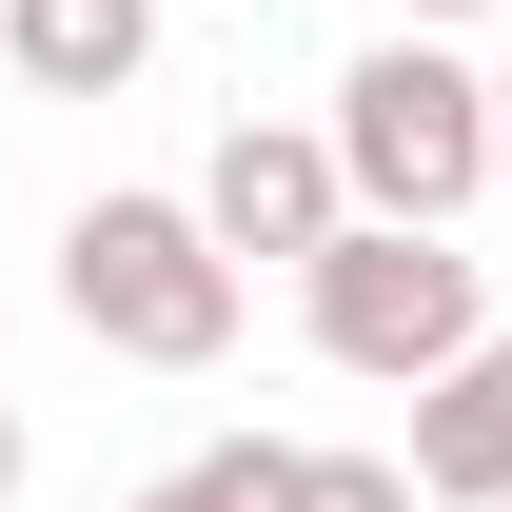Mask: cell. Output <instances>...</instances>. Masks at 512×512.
Here are the masks:
<instances>
[{
  "instance_id": "1",
  "label": "cell",
  "mask_w": 512,
  "mask_h": 512,
  "mask_svg": "<svg viewBox=\"0 0 512 512\" xmlns=\"http://www.w3.org/2000/svg\"><path fill=\"white\" fill-rule=\"evenodd\" d=\"M237 296L256 256L197 217V197H79L60 217V316L119 355V375H217L237 355Z\"/></svg>"
},
{
  "instance_id": "2",
  "label": "cell",
  "mask_w": 512,
  "mask_h": 512,
  "mask_svg": "<svg viewBox=\"0 0 512 512\" xmlns=\"http://www.w3.org/2000/svg\"><path fill=\"white\" fill-rule=\"evenodd\" d=\"M296 316H316L335 375L434 394L473 335H493V276L453 256V217H335V256H296Z\"/></svg>"
},
{
  "instance_id": "3",
  "label": "cell",
  "mask_w": 512,
  "mask_h": 512,
  "mask_svg": "<svg viewBox=\"0 0 512 512\" xmlns=\"http://www.w3.org/2000/svg\"><path fill=\"white\" fill-rule=\"evenodd\" d=\"M335 158H355V217H473L493 197V60H453L434 20H394L335 79Z\"/></svg>"
},
{
  "instance_id": "4",
  "label": "cell",
  "mask_w": 512,
  "mask_h": 512,
  "mask_svg": "<svg viewBox=\"0 0 512 512\" xmlns=\"http://www.w3.org/2000/svg\"><path fill=\"white\" fill-rule=\"evenodd\" d=\"M197 217H217L237 256H335V217H355L335 119H237L217 158H197Z\"/></svg>"
},
{
  "instance_id": "5",
  "label": "cell",
  "mask_w": 512,
  "mask_h": 512,
  "mask_svg": "<svg viewBox=\"0 0 512 512\" xmlns=\"http://www.w3.org/2000/svg\"><path fill=\"white\" fill-rule=\"evenodd\" d=\"M0 79L20 99H138L158 79V0H0Z\"/></svg>"
},
{
  "instance_id": "6",
  "label": "cell",
  "mask_w": 512,
  "mask_h": 512,
  "mask_svg": "<svg viewBox=\"0 0 512 512\" xmlns=\"http://www.w3.org/2000/svg\"><path fill=\"white\" fill-rule=\"evenodd\" d=\"M414 493H434V512H493L512 493V316L414 394Z\"/></svg>"
},
{
  "instance_id": "7",
  "label": "cell",
  "mask_w": 512,
  "mask_h": 512,
  "mask_svg": "<svg viewBox=\"0 0 512 512\" xmlns=\"http://www.w3.org/2000/svg\"><path fill=\"white\" fill-rule=\"evenodd\" d=\"M138 512H296V434H217V453H178Z\"/></svg>"
},
{
  "instance_id": "8",
  "label": "cell",
  "mask_w": 512,
  "mask_h": 512,
  "mask_svg": "<svg viewBox=\"0 0 512 512\" xmlns=\"http://www.w3.org/2000/svg\"><path fill=\"white\" fill-rule=\"evenodd\" d=\"M296 512H434L414 453H296Z\"/></svg>"
},
{
  "instance_id": "9",
  "label": "cell",
  "mask_w": 512,
  "mask_h": 512,
  "mask_svg": "<svg viewBox=\"0 0 512 512\" xmlns=\"http://www.w3.org/2000/svg\"><path fill=\"white\" fill-rule=\"evenodd\" d=\"M20 473H40V434H20V394H0V512H20Z\"/></svg>"
},
{
  "instance_id": "10",
  "label": "cell",
  "mask_w": 512,
  "mask_h": 512,
  "mask_svg": "<svg viewBox=\"0 0 512 512\" xmlns=\"http://www.w3.org/2000/svg\"><path fill=\"white\" fill-rule=\"evenodd\" d=\"M493 197H512V60H493Z\"/></svg>"
},
{
  "instance_id": "11",
  "label": "cell",
  "mask_w": 512,
  "mask_h": 512,
  "mask_svg": "<svg viewBox=\"0 0 512 512\" xmlns=\"http://www.w3.org/2000/svg\"><path fill=\"white\" fill-rule=\"evenodd\" d=\"M394 20H434V40H453V20H493V0H394Z\"/></svg>"
},
{
  "instance_id": "12",
  "label": "cell",
  "mask_w": 512,
  "mask_h": 512,
  "mask_svg": "<svg viewBox=\"0 0 512 512\" xmlns=\"http://www.w3.org/2000/svg\"><path fill=\"white\" fill-rule=\"evenodd\" d=\"M237 20H296V0H237Z\"/></svg>"
},
{
  "instance_id": "13",
  "label": "cell",
  "mask_w": 512,
  "mask_h": 512,
  "mask_svg": "<svg viewBox=\"0 0 512 512\" xmlns=\"http://www.w3.org/2000/svg\"><path fill=\"white\" fill-rule=\"evenodd\" d=\"M493 512H512V493H493Z\"/></svg>"
}]
</instances>
